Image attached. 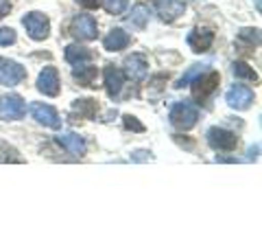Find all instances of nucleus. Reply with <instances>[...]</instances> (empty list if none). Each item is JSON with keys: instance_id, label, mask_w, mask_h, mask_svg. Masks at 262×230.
<instances>
[{"instance_id": "1", "label": "nucleus", "mask_w": 262, "mask_h": 230, "mask_svg": "<svg viewBox=\"0 0 262 230\" xmlns=\"http://www.w3.org/2000/svg\"><path fill=\"white\" fill-rule=\"evenodd\" d=\"M168 121L170 125L177 127V129H190L196 125L199 121V108L190 101H177L173 108H170V114H168Z\"/></svg>"}, {"instance_id": "2", "label": "nucleus", "mask_w": 262, "mask_h": 230, "mask_svg": "<svg viewBox=\"0 0 262 230\" xmlns=\"http://www.w3.org/2000/svg\"><path fill=\"white\" fill-rule=\"evenodd\" d=\"M22 24H24V29H27L29 37L35 40V42H42V40L48 37V33H51V20H48V15L42 11L27 13L22 18Z\"/></svg>"}, {"instance_id": "3", "label": "nucleus", "mask_w": 262, "mask_h": 230, "mask_svg": "<svg viewBox=\"0 0 262 230\" xmlns=\"http://www.w3.org/2000/svg\"><path fill=\"white\" fill-rule=\"evenodd\" d=\"M219 81H221V75H219L216 70L201 72V75L192 81V97H194L199 103H206L208 97L219 88Z\"/></svg>"}, {"instance_id": "4", "label": "nucleus", "mask_w": 262, "mask_h": 230, "mask_svg": "<svg viewBox=\"0 0 262 230\" xmlns=\"http://www.w3.org/2000/svg\"><path fill=\"white\" fill-rule=\"evenodd\" d=\"M27 114V103L20 94L0 97V121H20Z\"/></svg>"}, {"instance_id": "5", "label": "nucleus", "mask_w": 262, "mask_h": 230, "mask_svg": "<svg viewBox=\"0 0 262 230\" xmlns=\"http://www.w3.org/2000/svg\"><path fill=\"white\" fill-rule=\"evenodd\" d=\"M206 141L216 151H232L238 145V138H236L234 131L223 129V127H210L206 131Z\"/></svg>"}, {"instance_id": "6", "label": "nucleus", "mask_w": 262, "mask_h": 230, "mask_svg": "<svg viewBox=\"0 0 262 230\" xmlns=\"http://www.w3.org/2000/svg\"><path fill=\"white\" fill-rule=\"evenodd\" d=\"M27 79V68L22 64L0 57V86H18Z\"/></svg>"}, {"instance_id": "7", "label": "nucleus", "mask_w": 262, "mask_h": 230, "mask_svg": "<svg viewBox=\"0 0 262 230\" xmlns=\"http://www.w3.org/2000/svg\"><path fill=\"white\" fill-rule=\"evenodd\" d=\"M70 35L77 37L79 42H90V40H96V20L92 15L81 13L75 20L70 22Z\"/></svg>"}, {"instance_id": "8", "label": "nucleus", "mask_w": 262, "mask_h": 230, "mask_svg": "<svg viewBox=\"0 0 262 230\" xmlns=\"http://www.w3.org/2000/svg\"><path fill=\"white\" fill-rule=\"evenodd\" d=\"M37 90L46 97H57L61 90V84H59V70L55 66H46V68L39 72L37 77Z\"/></svg>"}, {"instance_id": "9", "label": "nucleus", "mask_w": 262, "mask_h": 230, "mask_svg": "<svg viewBox=\"0 0 262 230\" xmlns=\"http://www.w3.org/2000/svg\"><path fill=\"white\" fill-rule=\"evenodd\" d=\"M225 103L234 110H249L253 103V90L247 86H232L225 94Z\"/></svg>"}, {"instance_id": "10", "label": "nucleus", "mask_w": 262, "mask_h": 230, "mask_svg": "<svg viewBox=\"0 0 262 230\" xmlns=\"http://www.w3.org/2000/svg\"><path fill=\"white\" fill-rule=\"evenodd\" d=\"M125 75L129 79H134V81H142L146 79V75H149V62H146V57L142 53H134V55H129L125 57Z\"/></svg>"}, {"instance_id": "11", "label": "nucleus", "mask_w": 262, "mask_h": 230, "mask_svg": "<svg viewBox=\"0 0 262 230\" xmlns=\"http://www.w3.org/2000/svg\"><path fill=\"white\" fill-rule=\"evenodd\" d=\"M31 114H33V119H35L37 123H42V125L51 127V129H59L61 127V119H59V114H57V110L53 108V105L31 103Z\"/></svg>"}, {"instance_id": "12", "label": "nucleus", "mask_w": 262, "mask_h": 230, "mask_svg": "<svg viewBox=\"0 0 262 230\" xmlns=\"http://www.w3.org/2000/svg\"><path fill=\"white\" fill-rule=\"evenodd\" d=\"M186 42H188V46L192 48V53H206L208 48L212 46V42H214V33H212L210 29L194 27L190 33H188Z\"/></svg>"}, {"instance_id": "13", "label": "nucleus", "mask_w": 262, "mask_h": 230, "mask_svg": "<svg viewBox=\"0 0 262 230\" xmlns=\"http://www.w3.org/2000/svg\"><path fill=\"white\" fill-rule=\"evenodd\" d=\"M155 9L164 22H175L179 15L186 13L184 0H155Z\"/></svg>"}, {"instance_id": "14", "label": "nucleus", "mask_w": 262, "mask_h": 230, "mask_svg": "<svg viewBox=\"0 0 262 230\" xmlns=\"http://www.w3.org/2000/svg\"><path fill=\"white\" fill-rule=\"evenodd\" d=\"M103 79H105V90H107L110 97H118L120 90H122V84H125V72L116 66H105L103 70Z\"/></svg>"}, {"instance_id": "15", "label": "nucleus", "mask_w": 262, "mask_h": 230, "mask_svg": "<svg viewBox=\"0 0 262 230\" xmlns=\"http://www.w3.org/2000/svg\"><path fill=\"white\" fill-rule=\"evenodd\" d=\"M57 143H59L63 149L68 154H72V156H83L85 154V141L79 134H75V131L59 134V136H57Z\"/></svg>"}, {"instance_id": "16", "label": "nucleus", "mask_w": 262, "mask_h": 230, "mask_svg": "<svg viewBox=\"0 0 262 230\" xmlns=\"http://www.w3.org/2000/svg\"><path fill=\"white\" fill-rule=\"evenodd\" d=\"M131 44V37H129V33H125L122 29H112L107 33V37L103 40V46H105V51H122V48H127Z\"/></svg>"}, {"instance_id": "17", "label": "nucleus", "mask_w": 262, "mask_h": 230, "mask_svg": "<svg viewBox=\"0 0 262 230\" xmlns=\"http://www.w3.org/2000/svg\"><path fill=\"white\" fill-rule=\"evenodd\" d=\"M92 55L94 53L90 51L88 46H81V44H68V46H66V53H63L66 62L72 64V66H79V64L90 62V60H92Z\"/></svg>"}, {"instance_id": "18", "label": "nucleus", "mask_w": 262, "mask_h": 230, "mask_svg": "<svg viewBox=\"0 0 262 230\" xmlns=\"http://www.w3.org/2000/svg\"><path fill=\"white\" fill-rule=\"evenodd\" d=\"M96 75H98L96 66H83V64H79L77 68H72V77H75L77 84L83 86V88H94Z\"/></svg>"}, {"instance_id": "19", "label": "nucleus", "mask_w": 262, "mask_h": 230, "mask_svg": "<svg viewBox=\"0 0 262 230\" xmlns=\"http://www.w3.org/2000/svg\"><path fill=\"white\" fill-rule=\"evenodd\" d=\"M72 112L79 114V119H96L98 103H96V99H77L72 103Z\"/></svg>"}, {"instance_id": "20", "label": "nucleus", "mask_w": 262, "mask_h": 230, "mask_svg": "<svg viewBox=\"0 0 262 230\" xmlns=\"http://www.w3.org/2000/svg\"><path fill=\"white\" fill-rule=\"evenodd\" d=\"M127 22L131 24V27H136V29H144L146 22H149V9H146L144 5L131 7V13L127 15Z\"/></svg>"}, {"instance_id": "21", "label": "nucleus", "mask_w": 262, "mask_h": 230, "mask_svg": "<svg viewBox=\"0 0 262 230\" xmlns=\"http://www.w3.org/2000/svg\"><path fill=\"white\" fill-rule=\"evenodd\" d=\"M206 68H208V66H203V64H194V66H190V68H188V70L184 72V75L177 79L175 88H186V86H190L192 81L201 75V72H206Z\"/></svg>"}, {"instance_id": "22", "label": "nucleus", "mask_w": 262, "mask_h": 230, "mask_svg": "<svg viewBox=\"0 0 262 230\" xmlns=\"http://www.w3.org/2000/svg\"><path fill=\"white\" fill-rule=\"evenodd\" d=\"M232 72L236 79H247V81H258V72L245 62H234L232 64Z\"/></svg>"}, {"instance_id": "23", "label": "nucleus", "mask_w": 262, "mask_h": 230, "mask_svg": "<svg viewBox=\"0 0 262 230\" xmlns=\"http://www.w3.org/2000/svg\"><path fill=\"white\" fill-rule=\"evenodd\" d=\"M238 44H245L247 48H253L260 44V31L258 29H241L238 31Z\"/></svg>"}, {"instance_id": "24", "label": "nucleus", "mask_w": 262, "mask_h": 230, "mask_svg": "<svg viewBox=\"0 0 262 230\" xmlns=\"http://www.w3.org/2000/svg\"><path fill=\"white\" fill-rule=\"evenodd\" d=\"M0 162H22L20 154L7 141H0Z\"/></svg>"}, {"instance_id": "25", "label": "nucleus", "mask_w": 262, "mask_h": 230, "mask_svg": "<svg viewBox=\"0 0 262 230\" xmlns=\"http://www.w3.org/2000/svg\"><path fill=\"white\" fill-rule=\"evenodd\" d=\"M127 5H129V0H101V7H105V11L112 15H120L127 9Z\"/></svg>"}, {"instance_id": "26", "label": "nucleus", "mask_w": 262, "mask_h": 230, "mask_svg": "<svg viewBox=\"0 0 262 230\" xmlns=\"http://www.w3.org/2000/svg\"><path fill=\"white\" fill-rule=\"evenodd\" d=\"M122 123H125V127L129 131H136V134H142L144 131V125L136 117H131V114H125V117H122Z\"/></svg>"}, {"instance_id": "27", "label": "nucleus", "mask_w": 262, "mask_h": 230, "mask_svg": "<svg viewBox=\"0 0 262 230\" xmlns=\"http://www.w3.org/2000/svg\"><path fill=\"white\" fill-rule=\"evenodd\" d=\"M15 31L13 29H9V27H3L0 29V46H9V44H13L15 42Z\"/></svg>"}, {"instance_id": "28", "label": "nucleus", "mask_w": 262, "mask_h": 230, "mask_svg": "<svg viewBox=\"0 0 262 230\" xmlns=\"http://www.w3.org/2000/svg\"><path fill=\"white\" fill-rule=\"evenodd\" d=\"M173 141H175L179 147H184V149H192V147H194V141H190V138L184 136V134H175Z\"/></svg>"}, {"instance_id": "29", "label": "nucleus", "mask_w": 262, "mask_h": 230, "mask_svg": "<svg viewBox=\"0 0 262 230\" xmlns=\"http://www.w3.org/2000/svg\"><path fill=\"white\" fill-rule=\"evenodd\" d=\"M79 7H83V9H98L101 7V0H77Z\"/></svg>"}, {"instance_id": "30", "label": "nucleus", "mask_w": 262, "mask_h": 230, "mask_svg": "<svg viewBox=\"0 0 262 230\" xmlns=\"http://www.w3.org/2000/svg\"><path fill=\"white\" fill-rule=\"evenodd\" d=\"M131 158H134V160H149L151 158V151H134Z\"/></svg>"}, {"instance_id": "31", "label": "nucleus", "mask_w": 262, "mask_h": 230, "mask_svg": "<svg viewBox=\"0 0 262 230\" xmlns=\"http://www.w3.org/2000/svg\"><path fill=\"white\" fill-rule=\"evenodd\" d=\"M9 11H11V3H0V20H3Z\"/></svg>"}, {"instance_id": "32", "label": "nucleus", "mask_w": 262, "mask_h": 230, "mask_svg": "<svg viewBox=\"0 0 262 230\" xmlns=\"http://www.w3.org/2000/svg\"><path fill=\"white\" fill-rule=\"evenodd\" d=\"M256 154H258V147H256V149H249V160H256L258 158Z\"/></svg>"}]
</instances>
